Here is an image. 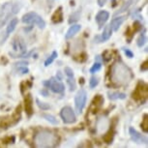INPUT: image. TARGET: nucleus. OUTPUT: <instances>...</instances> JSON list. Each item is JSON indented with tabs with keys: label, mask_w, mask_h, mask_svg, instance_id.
Masks as SVG:
<instances>
[{
	"label": "nucleus",
	"mask_w": 148,
	"mask_h": 148,
	"mask_svg": "<svg viewBox=\"0 0 148 148\" xmlns=\"http://www.w3.org/2000/svg\"><path fill=\"white\" fill-rule=\"evenodd\" d=\"M111 80L117 85H127L132 80L131 70L122 62H117L111 69Z\"/></svg>",
	"instance_id": "f257e3e1"
},
{
	"label": "nucleus",
	"mask_w": 148,
	"mask_h": 148,
	"mask_svg": "<svg viewBox=\"0 0 148 148\" xmlns=\"http://www.w3.org/2000/svg\"><path fill=\"white\" fill-rule=\"evenodd\" d=\"M21 5L18 2H7L0 8V28L5 25L8 19L18 13Z\"/></svg>",
	"instance_id": "f03ea898"
},
{
	"label": "nucleus",
	"mask_w": 148,
	"mask_h": 148,
	"mask_svg": "<svg viewBox=\"0 0 148 148\" xmlns=\"http://www.w3.org/2000/svg\"><path fill=\"white\" fill-rule=\"evenodd\" d=\"M57 136L49 131H41L35 136V144L37 147H53L58 143Z\"/></svg>",
	"instance_id": "7ed1b4c3"
},
{
	"label": "nucleus",
	"mask_w": 148,
	"mask_h": 148,
	"mask_svg": "<svg viewBox=\"0 0 148 148\" xmlns=\"http://www.w3.org/2000/svg\"><path fill=\"white\" fill-rule=\"evenodd\" d=\"M21 21L23 23H27V24H35L37 25L40 29H44L46 27V22L43 19L41 16H39L37 13L34 12H30L27 13L25 15H23Z\"/></svg>",
	"instance_id": "20e7f679"
},
{
	"label": "nucleus",
	"mask_w": 148,
	"mask_h": 148,
	"mask_svg": "<svg viewBox=\"0 0 148 148\" xmlns=\"http://www.w3.org/2000/svg\"><path fill=\"white\" fill-rule=\"evenodd\" d=\"M12 46H13V49L15 51H21V54H18V55H11L13 56L14 58H21V57H27L31 54V52L29 53L25 54L24 52L26 51V44L24 40L21 37H16L15 39L13 40V43H12Z\"/></svg>",
	"instance_id": "39448f33"
},
{
	"label": "nucleus",
	"mask_w": 148,
	"mask_h": 148,
	"mask_svg": "<svg viewBox=\"0 0 148 148\" xmlns=\"http://www.w3.org/2000/svg\"><path fill=\"white\" fill-rule=\"evenodd\" d=\"M86 99H87V94L84 89H80L77 92L76 96H75V106H76L77 113L82 112L86 104Z\"/></svg>",
	"instance_id": "423d86ee"
},
{
	"label": "nucleus",
	"mask_w": 148,
	"mask_h": 148,
	"mask_svg": "<svg viewBox=\"0 0 148 148\" xmlns=\"http://www.w3.org/2000/svg\"><path fill=\"white\" fill-rule=\"evenodd\" d=\"M132 97L136 102H140L146 99L147 97V85L144 82H139L136 85V90L133 92Z\"/></svg>",
	"instance_id": "0eeeda50"
},
{
	"label": "nucleus",
	"mask_w": 148,
	"mask_h": 148,
	"mask_svg": "<svg viewBox=\"0 0 148 148\" xmlns=\"http://www.w3.org/2000/svg\"><path fill=\"white\" fill-rule=\"evenodd\" d=\"M61 118L63 119V121L67 123V124H72V123L76 122V114H75L74 110L72 108L70 107H65L62 108L60 112Z\"/></svg>",
	"instance_id": "6e6552de"
},
{
	"label": "nucleus",
	"mask_w": 148,
	"mask_h": 148,
	"mask_svg": "<svg viewBox=\"0 0 148 148\" xmlns=\"http://www.w3.org/2000/svg\"><path fill=\"white\" fill-rule=\"evenodd\" d=\"M43 84L47 87L51 88V90L54 93H63L64 90H65V86H64L63 83L54 80L53 79L51 80H46V82H43Z\"/></svg>",
	"instance_id": "1a4fd4ad"
},
{
	"label": "nucleus",
	"mask_w": 148,
	"mask_h": 148,
	"mask_svg": "<svg viewBox=\"0 0 148 148\" xmlns=\"http://www.w3.org/2000/svg\"><path fill=\"white\" fill-rule=\"evenodd\" d=\"M129 134H130V136L133 140L136 142V143H144V144L147 143V138H145L144 136L140 135V134H139L136 130L134 129V128H132V127L129 128Z\"/></svg>",
	"instance_id": "9d476101"
},
{
	"label": "nucleus",
	"mask_w": 148,
	"mask_h": 148,
	"mask_svg": "<svg viewBox=\"0 0 148 148\" xmlns=\"http://www.w3.org/2000/svg\"><path fill=\"white\" fill-rule=\"evenodd\" d=\"M24 108L28 117H31L34 110H33V99L30 94L25 95L24 97Z\"/></svg>",
	"instance_id": "9b49d317"
},
{
	"label": "nucleus",
	"mask_w": 148,
	"mask_h": 148,
	"mask_svg": "<svg viewBox=\"0 0 148 148\" xmlns=\"http://www.w3.org/2000/svg\"><path fill=\"white\" fill-rule=\"evenodd\" d=\"M110 18V14L107 11H101V12H99L97 14L96 16V21L98 23V25H99V28H102L103 26H104V24L107 22V21Z\"/></svg>",
	"instance_id": "f8f14e48"
},
{
	"label": "nucleus",
	"mask_w": 148,
	"mask_h": 148,
	"mask_svg": "<svg viewBox=\"0 0 148 148\" xmlns=\"http://www.w3.org/2000/svg\"><path fill=\"white\" fill-rule=\"evenodd\" d=\"M18 18H14L11 19L10 22H9V24H8V26H7V29H6V32H5L4 38L2 39V43H4V41L8 38V36H9L11 33H12L14 30L16 29V25H18Z\"/></svg>",
	"instance_id": "ddd939ff"
},
{
	"label": "nucleus",
	"mask_w": 148,
	"mask_h": 148,
	"mask_svg": "<svg viewBox=\"0 0 148 148\" xmlns=\"http://www.w3.org/2000/svg\"><path fill=\"white\" fill-rule=\"evenodd\" d=\"M12 124H15L12 116H0V128L1 129H7Z\"/></svg>",
	"instance_id": "4468645a"
},
{
	"label": "nucleus",
	"mask_w": 148,
	"mask_h": 148,
	"mask_svg": "<svg viewBox=\"0 0 148 148\" xmlns=\"http://www.w3.org/2000/svg\"><path fill=\"white\" fill-rule=\"evenodd\" d=\"M125 19H126V16H117V18H113L112 21L110 22V26L112 30L114 31H117V30L119 29V27L122 25V23L125 21Z\"/></svg>",
	"instance_id": "2eb2a0df"
},
{
	"label": "nucleus",
	"mask_w": 148,
	"mask_h": 148,
	"mask_svg": "<svg viewBox=\"0 0 148 148\" xmlns=\"http://www.w3.org/2000/svg\"><path fill=\"white\" fill-rule=\"evenodd\" d=\"M51 21L53 23H60L63 21V11L62 7H59L58 9L53 13V15L51 16Z\"/></svg>",
	"instance_id": "dca6fc26"
},
{
	"label": "nucleus",
	"mask_w": 148,
	"mask_h": 148,
	"mask_svg": "<svg viewBox=\"0 0 148 148\" xmlns=\"http://www.w3.org/2000/svg\"><path fill=\"white\" fill-rule=\"evenodd\" d=\"M80 29H82V26L79 25V24H75V25H73L70 27V29L68 30V32H67L66 34V39H71L74 37L75 35L77 34V32L80 31Z\"/></svg>",
	"instance_id": "f3484780"
},
{
	"label": "nucleus",
	"mask_w": 148,
	"mask_h": 148,
	"mask_svg": "<svg viewBox=\"0 0 148 148\" xmlns=\"http://www.w3.org/2000/svg\"><path fill=\"white\" fill-rule=\"evenodd\" d=\"M111 35H112V28H111L110 24H108V25L105 26V29H104V32H103L102 36L100 38H101V42H106L108 41V39L111 37Z\"/></svg>",
	"instance_id": "a211bd4d"
},
{
	"label": "nucleus",
	"mask_w": 148,
	"mask_h": 148,
	"mask_svg": "<svg viewBox=\"0 0 148 148\" xmlns=\"http://www.w3.org/2000/svg\"><path fill=\"white\" fill-rule=\"evenodd\" d=\"M108 98H110V100H112V101H114V100H118V99H125L126 98V94L125 93H122V92H108Z\"/></svg>",
	"instance_id": "6ab92c4d"
},
{
	"label": "nucleus",
	"mask_w": 148,
	"mask_h": 148,
	"mask_svg": "<svg viewBox=\"0 0 148 148\" xmlns=\"http://www.w3.org/2000/svg\"><path fill=\"white\" fill-rule=\"evenodd\" d=\"M103 104H104V98L101 95H96L92 100V107H94L95 108H100Z\"/></svg>",
	"instance_id": "aec40b11"
},
{
	"label": "nucleus",
	"mask_w": 148,
	"mask_h": 148,
	"mask_svg": "<svg viewBox=\"0 0 148 148\" xmlns=\"http://www.w3.org/2000/svg\"><path fill=\"white\" fill-rule=\"evenodd\" d=\"M136 1H138V0H128L126 3L123 5L121 8H120V10L118 11V12L115 13V15H118V14H120V13H123V12H125V11H127L130 8V6H132V5L134 3H136Z\"/></svg>",
	"instance_id": "412c9836"
},
{
	"label": "nucleus",
	"mask_w": 148,
	"mask_h": 148,
	"mask_svg": "<svg viewBox=\"0 0 148 148\" xmlns=\"http://www.w3.org/2000/svg\"><path fill=\"white\" fill-rule=\"evenodd\" d=\"M113 138H114V131H113V130H110V131H108V132L104 136V138H103V139H104V141H105L107 144H110V143H111V142H112Z\"/></svg>",
	"instance_id": "4be33fe9"
},
{
	"label": "nucleus",
	"mask_w": 148,
	"mask_h": 148,
	"mask_svg": "<svg viewBox=\"0 0 148 148\" xmlns=\"http://www.w3.org/2000/svg\"><path fill=\"white\" fill-rule=\"evenodd\" d=\"M145 42H146V36H145V33L143 32L139 35V37L138 38V40H136V45H138L139 47H141L145 44Z\"/></svg>",
	"instance_id": "5701e85b"
},
{
	"label": "nucleus",
	"mask_w": 148,
	"mask_h": 148,
	"mask_svg": "<svg viewBox=\"0 0 148 148\" xmlns=\"http://www.w3.org/2000/svg\"><path fill=\"white\" fill-rule=\"evenodd\" d=\"M43 117H44L45 119L47 120V121H49V123H51V124H53V125H56V124H58L57 119L55 118L54 116L51 115V114H43Z\"/></svg>",
	"instance_id": "b1692460"
},
{
	"label": "nucleus",
	"mask_w": 148,
	"mask_h": 148,
	"mask_svg": "<svg viewBox=\"0 0 148 148\" xmlns=\"http://www.w3.org/2000/svg\"><path fill=\"white\" fill-rule=\"evenodd\" d=\"M141 129L143 132L147 133L148 132V116L147 114H144L143 116V119H142V122H141Z\"/></svg>",
	"instance_id": "393cba45"
},
{
	"label": "nucleus",
	"mask_w": 148,
	"mask_h": 148,
	"mask_svg": "<svg viewBox=\"0 0 148 148\" xmlns=\"http://www.w3.org/2000/svg\"><path fill=\"white\" fill-rule=\"evenodd\" d=\"M101 68H102V63L99 62V61H96V62L94 63V65L91 67L90 73L91 74H95V73H97L98 71H100Z\"/></svg>",
	"instance_id": "a878e982"
},
{
	"label": "nucleus",
	"mask_w": 148,
	"mask_h": 148,
	"mask_svg": "<svg viewBox=\"0 0 148 148\" xmlns=\"http://www.w3.org/2000/svg\"><path fill=\"white\" fill-rule=\"evenodd\" d=\"M80 14H82V12H80V11H77V12L74 13L73 15H71V16H70V18H69L70 23H73V22L79 21V18H80Z\"/></svg>",
	"instance_id": "bb28decb"
},
{
	"label": "nucleus",
	"mask_w": 148,
	"mask_h": 148,
	"mask_svg": "<svg viewBox=\"0 0 148 148\" xmlns=\"http://www.w3.org/2000/svg\"><path fill=\"white\" fill-rule=\"evenodd\" d=\"M56 57H57V52H56V51H53V52L51 53V56H49V57L46 60V62H45V66H46V67L49 66L52 62H53L54 59H55Z\"/></svg>",
	"instance_id": "cd10ccee"
},
{
	"label": "nucleus",
	"mask_w": 148,
	"mask_h": 148,
	"mask_svg": "<svg viewBox=\"0 0 148 148\" xmlns=\"http://www.w3.org/2000/svg\"><path fill=\"white\" fill-rule=\"evenodd\" d=\"M36 103H37L38 107L40 108L41 110H49V104H47V103L41 102L39 99L36 100Z\"/></svg>",
	"instance_id": "c85d7f7f"
},
{
	"label": "nucleus",
	"mask_w": 148,
	"mask_h": 148,
	"mask_svg": "<svg viewBox=\"0 0 148 148\" xmlns=\"http://www.w3.org/2000/svg\"><path fill=\"white\" fill-rule=\"evenodd\" d=\"M67 82H68V84L70 86V90H71V91L76 90L77 84H76V82H75L74 77H68V80H67Z\"/></svg>",
	"instance_id": "c756f323"
},
{
	"label": "nucleus",
	"mask_w": 148,
	"mask_h": 148,
	"mask_svg": "<svg viewBox=\"0 0 148 148\" xmlns=\"http://www.w3.org/2000/svg\"><path fill=\"white\" fill-rule=\"evenodd\" d=\"M98 83H99V79L97 77H92L90 82H89V86H90V88H94L98 85Z\"/></svg>",
	"instance_id": "7c9ffc66"
},
{
	"label": "nucleus",
	"mask_w": 148,
	"mask_h": 148,
	"mask_svg": "<svg viewBox=\"0 0 148 148\" xmlns=\"http://www.w3.org/2000/svg\"><path fill=\"white\" fill-rule=\"evenodd\" d=\"M74 59L79 61V62H84V61H86V59H87V54H86L85 52H82V53H80L79 56L74 57Z\"/></svg>",
	"instance_id": "2f4dec72"
},
{
	"label": "nucleus",
	"mask_w": 148,
	"mask_h": 148,
	"mask_svg": "<svg viewBox=\"0 0 148 148\" xmlns=\"http://www.w3.org/2000/svg\"><path fill=\"white\" fill-rule=\"evenodd\" d=\"M18 73H21V74H22V75H24V74H27V73L29 72V70H28V68L27 67H25V66H18Z\"/></svg>",
	"instance_id": "473e14b6"
},
{
	"label": "nucleus",
	"mask_w": 148,
	"mask_h": 148,
	"mask_svg": "<svg viewBox=\"0 0 148 148\" xmlns=\"http://www.w3.org/2000/svg\"><path fill=\"white\" fill-rule=\"evenodd\" d=\"M65 74L68 77H74V71L71 68H69V67L65 68Z\"/></svg>",
	"instance_id": "72a5a7b5"
},
{
	"label": "nucleus",
	"mask_w": 148,
	"mask_h": 148,
	"mask_svg": "<svg viewBox=\"0 0 148 148\" xmlns=\"http://www.w3.org/2000/svg\"><path fill=\"white\" fill-rule=\"evenodd\" d=\"M122 49H123V51L125 52V54H126L127 57H129V58H133L134 57V53L130 51L129 49H126V47H122Z\"/></svg>",
	"instance_id": "f704fd0d"
},
{
	"label": "nucleus",
	"mask_w": 148,
	"mask_h": 148,
	"mask_svg": "<svg viewBox=\"0 0 148 148\" xmlns=\"http://www.w3.org/2000/svg\"><path fill=\"white\" fill-rule=\"evenodd\" d=\"M3 141H4V143H6V144L14 143V142H15V138H14V136H12V138H11V136H8V138L3 139Z\"/></svg>",
	"instance_id": "c9c22d12"
},
{
	"label": "nucleus",
	"mask_w": 148,
	"mask_h": 148,
	"mask_svg": "<svg viewBox=\"0 0 148 148\" xmlns=\"http://www.w3.org/2000/svg\"><path fill=\"white\" fill-rule=\"evenodd\" d=\"M147 69H148V61H145V62H143L141 64V66H140V70L141 71H147Z\"/></svg>",
	"instance_id": "e433bc0d"
},
{
	"label": "nucleus",
	"mask_w": 148,
	"mask_h": 148,
	"mask_svg": "<svg viewBox=\"0 0 148 148\" xmlns=\"http://www.w3.org/2000/svg\"><path fill=\"white\" fill-rule=\"evenodd\" d=\"M107 1L108 0H98V4H99V6L103 7L106 3H107Z\"/></svg>",
	"instance_id": "4c0bfd02"
},
{
	"label": "nucleus",
	"mask_w": 148,
	"mask_h": 148,
	"mask_svg": "<svg viewBox=\"0 0 148 148\" xmlns=\"http://www.w3.org/2000/svg\"><path fill=\"white\" fill-rule=\"evenodd\" d=\"M57 76H58V80H61V79H62V76H61V73H60V72H58V73H57Z\"/></svg>",
	"instance_id": "58836bf2"
},
{
	"label": "nucleus",
	"mask_w": 148,
	"mask_h": 148,
	"mask_svg": "<svg viewBox=\"0 0 148 148\" xmlns=\"http://www.w3.org/2000/svg\"><path fill=\"white\" fill-rule=\"evenodd\" d=\"M79 82H82V84H83V83H84V79H83V77L79 79Z\"/></svg>",
	"instance_id": "ea45409f"
}]
</instances>
